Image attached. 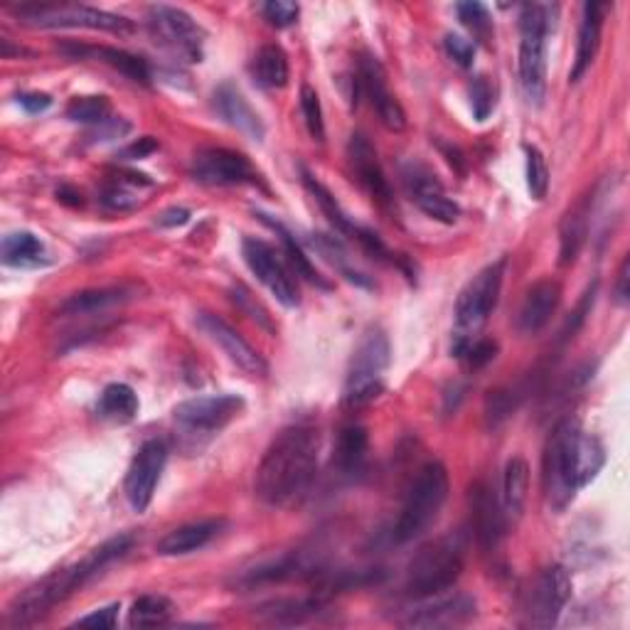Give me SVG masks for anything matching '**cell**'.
<instances>
[{"label":"cell","instance_id":"ba28073f","mask_svg":"<svg viewBox=\"0 0 630 630\" xmlns=\"http://www.w3.org/2000/svg\"><path fill=\"white\" fill-rule=\"evenodd\" d=\"M392 350L389 340L382 333L380 328L367 330L365 338L360 340V345L352 355L348 382H345V404L352 409L362 407L377 397L384 389L382 375L389 367Z\"/></svg>","mask_w":630,"mask_h":630},{"label":"cell","instance_id":"b9f144b4","mask_svg":"<svg viewBox=\"0 0 630 630\" xmlns=\"http://www.w3.org/2000/svg\"><path fill=\"white\" fill-rule=\"evenodd\" d=\"M525 156H527V188L530 195L535 200H544L547 197L549 190V168L547 160H544L542 151L535 146H525Z\"/></svg>","mask_w":630,"mask_h":630},{"label":"cell","instance_id":"30bf717a","mask_svg":"<svg viewBox=\"0 0 630 630\" xmlns=\"http://www.w3.org/2000/svg\"><path fill=\"white\" fill-rule=\"evenodd\" d=\"M148 28L156 42L168 47L173 55L188 62L202 60V45H205V32L188 15L185 10L173 6H153L148 10Z\"/></svg>","mask_w":630,"mask_h":630},{"label":"cell","instance_id":"e0dca14e","mask_svg":"<svg viewBox=\"0 0 630 630\" xmlns=\"http://www.w3.org/2000/svg\"><path fill=\"white\" fill-rule=\"evenodd\" d=\"M192 178L202 185H244L254 183V168L247 158L229 148H205L192 160Z\"/></svg>","mask_w":630,"mask_h":630},{"label":"cell","instance_id":"9a60e30c","mask_svg":"<svg viewBox=\"0 0 630 630\" xmlns=\"http://www.w3.org/2000/svg\"><path fill=\"white\" fill-rule=\"evenodd\" d=\"M244 412L239 394H210V397H192L180 402L173 409L175 421L190 431L212 434L222 431Z\"/></svg>","mask_w":630,"mask_h":630},{"label":"cell","instance_id":"ffe728a7","mask_svg":"<svg viewBox=\"0 0 630 630\" xmlns=\"http://www.w3.org/2000/svg\"><path fill=\"white\" fill-rule=\"evenodd\" d=\"M468 505H471L473 517V532L480 547L485 552L495 549L500 540L505 537L508 517L503 512V503H500L495 490L490 488L483 480L471 485V495H468Z\"/></svg>","mask_w":630,"mask_h":630},{"label":"cell","instance_id":"ee69618b","mask_svg":"<svg viewBox=\"0 0 630 630\" xmlns=\"http://www.w3.org/2000/svg\"><path fill=\"white\" fill-rule=\"evenodd\" d=\"M468 94H471V109L476 121H485L495 109V87L490 84L488 77H476Z\"/></svg>","mask_w":630,"mask_h":630},{"label":"cell","instance_id":"f6af8a7d","mask_svg":"<svg viewBox=\"0 0 630 630\" xmlns=\"http://www.w3.org/2000/svg\"><path fill=\"white\" fill-rule=\"evenodd\" d=\"M596 286H599V281H594L589 288H586V293H584V298L579 301V306H576V311H574L572 318L567 320V325L562 328L559 343H569V340H572L576 333H579V328L584 325L586 316L591 313V306H594V298H596Z\"/></svg>","mask_w":630,"mask_h":630},{"label":"cell","instance_id":"60d3db41","mask_svg":"<svg viewBox=\"0 0 630 630\" xmlns=\"http://www.w3.org/2000/svg\"><path fill=\"white\" fill-rule=\"evenodd\" d=\"M456 13L458 20H461L480 42L490 45V40H493V20H490V13L483 3H458Z\"/></svg>","mask_w":630,"mask_h":630},{"label":"cell","instance_id":"681fc988","mask_svg":"<svg viewBox=\"0 0 630 630\" xmlns=\"http://www.w3.org/2000/svg\"><path fill=\"white\" fill-rule=\"evenodd\" d=\"M119 604H111V606H106V608H99V611H94L89 616H82L77 626H94V628H106V630H111L116 628V623H119Z\"/></svg>","mask_w":630,"mask_h":630},{"label":"cell","instance_id":"484cf974","mask_svg":"<svg viewBox=\"0 0 630 630\" xmlns=\"http://www.w3.org/2000/svg\"><path fill=\"white\" fill-rule=\"evenodd\" d=\"M606 10H608V6H604V3H586L584 6L579 42H576V57H574V67L569 74L572 82H579L584 77L586 70L591 67L596 52H599Z\"/></svg>","mask_w":630,"mask_h":630},{"label":"cell","instance_id":"83f0119b","mask_svg":"<svg viewBox=\"0 0 630 630\" xmlns=\"http://www.w3.org/2000/svg\"><path fill=\"white\" fill-rule=\"evenodd\" d=\"M62 52H67L70 57H94L99 62H106L109 67L119 70L121 74H126L131 82L138 84H151V70H148L146 60L136 57V55H128L124 50H116V47H87V45H64Z\"/></svg>","mask_w":630,"mask_h":630},{"label":"cell","instance_id":"bcb514c9","mask_svg":"<svg viewBox=\"0 0 630 630\" xmlns=\"http://www.w3.org/2000/svg\"><path fill=\"white\" fill-rule=\"evenodd\" d=\"M261 13L274 28H291L298 20L301 8L296 3H288V0H269V3L261 6Z\"/></svg>","mask_w":630,"mask_h":630},{"label":"cell","instance_id":"9c48e42d","mask_svg":"<svg viewBox=\"0 0 630 630\" xmlns=\"http://www.w3.org/2000/svg\"><path fill=\"white\" fill-rule=\"evenodd\" d=\"M15 15L35 28H84L119 32V35L134 32V23L128 18L77 3H25L15 8Z\"/></svg>","mask_w":630,"mask_h":630},{"label":"cell","instance_id":"7bdbcfd3","mask_svg":"<svg viewBox=\"0 0 630 630\" xmlns=\"http://www.w3.org/2000/svg\"><path fill=\"white\" fill-rule=\"evenodd\" d=\"M301 114L308 134L316 141H323L325 138V121H323V106H320V96L318 92L311 87V84H303L301 87Z\"/></svg>","mask_w":630,"mask_h":630},{"label":"cell","instance_id":"816d5d0a","mask_svg":"<svg viewBox=\"0 0 630 630\" xmlns=\"http://www.w3.org/2000/svg\"><path fill=\"white\" fill-rule=\"evenodd\" d=\"M156 151H158L156 138L153 136H143V138H138V141H134L131 146H126L124 151H121V158H126V160H141V158H148Z\"/></svg>","mask_w":630,"mask_h":630},{"label":"cell","instance_id":"4fadbf2b","mask_svg":"<svg viewBox=\"0 0 630 630\" xmlns=\"http://www.w3.org/2000/svg\"><path fill=\"white\" fill-rule=\"evenodd\" d=\"M402 180L409 200L426 217L441 224H456L461 217V207H458L456 200L446 195L441 180L436 178L431 168H426L424 163H407L402 170Z\"/></svg>","mask_w":630,"mask_h":630},{"label":"cell","instance_id":"d590c367","mask_svg":"<svg viewBox=\"0 0 630 630\" xmlns=\"http://www.w3.org/2000/svg\"><path fill=\"white\" fill-rule=\"evenodd\" d=\"M128 298L126 288H89V291L74 293L60 306L62 316H92L106 311V308L119 306Z\"/></svg>","mask_w":630,"mask_h":630},{"label":"cell","instance_id":"44dd1931","mask_svg":"<svg viewBox=\"0 0 630 630\" xmlns=\"http://www.w3.org/2000/svg\"><path fill=\"white\" fill-rule=\"evenodd\" d=\"M348 163H350L352 175L357 178V183L365 188L377 202H382V205H389L392 202L389 180L387 175H384L375 146L370 143L367 136L352 134L350 143H348Z\"/></svg>","mask_w":630,"mask_h":630},{"label":"cell","instance_id":"1f68e13d","mask_svg":"<svg viewBox=\"0 0 630 630\" xmlns=\"http://www.w3.org/2000/svg\"><path fill=\"white\" fill-rule=\"evenodd\" d=\"M301 178H303L306 190L311 192L313 200L318 202V207L323 210V215L328 217V222L333 224V227H335L340 234H345V237L357 239L362 227L348 217V212H345L343 207H340V202L333 197V192H330L323 183H320V180H318L316 175L308 173L306 168H301Z\"/></svg>","mask_w":630,"mask_h":630},{"label":"cell","instance_id":"4dcf8cb0","mask_svg":"<svg viewBox=\"0 0 630 630\" xmlns=\"http://www.w3.org/2000/svg\"><path fill=\"white\" fill-rule=\"evenodd\" d=\"M527 490H530V466L522 456H512L505 466L503 476V512L508 520H520L522 510L527 503Z\"/></svg>","mask_w":630,"mask_h":630},{"label":"cell","instance_id":"3957f363","mask_svg":"<svg viewBox=\"0 0 630 630\" xmlns=\"http://www.w3.org/2000/svg\"><path fill=\"white\" fill-rule=\"evenodd\" d=\"M508 259H498L480 269L471 281L463 286L456 301V330H453V352L456 357H463L468 345L478 340V333L493 316L503 291Z\"/></svg>","mask_w":630,"mask_h":630},{"label":"cell","instance_id":"f35d334b","mask_svg":"<svg viewBox=\"0 0 630 630\" xmlns=\"http://www.w3.org/2000/svg\"><path fill=\"white\" fill-rule=\"evenodd\" d=\"M604 463H606L604 444L596 439L594 434H586L581 429L579 441H576V480H579V488L589 485L591 480L601 473Z\"/></svg>","mask_w":630,"mask_h":630},{"label":"cell","instance_id":"f907efd6","mask_svg":"<svg viewBox=\"0 0 630 630\" xmlns=\"http://www.w3.org/2000/svg\"><path fill=\"white\" fill-rule=\"evenodd\" d=\"M128 131H131V124H126L124 119H106L104 124L94 126V134L89 138H94V141H114V138H121Z\"/></svg>","mask_w":630,"mask_h":630},{"label":"cell","instance_id":"8fae6325","mask_svg":"<svg viewBox=\"0 0 630 630\" xmlns=\"http://www.w3.org/2000/svg\"><path fill=\"white\" fill-rule=\"evenodd\" d=\"M572 599V574L554 564L544 569L537 581L532 584L525 604V623L532 628H552L557 626L559 616Z\"/></svg>","mask_w":630,"mask_h":630},{"label":"cell","instance_id":"cb8c5ba5","mask_svg":"<svg viewBox=\"0 0 630 630\" xmlns=\"http://www.w3.org/2000/svg\"><path fill=\"white\" fill-rule=\"evenodd\" d=\"M215 111L222 116L224 121L229 126L237 128L244 136H249L252 141L261 143L264 141V121L259 119V114H256L249 102L244 99L239 89H234L232 84H224L215 92Z\"/></svg>","mask_w":630,"mask_h":630},{"label":"cell","instance_id":"52a82bcc","mask_svg":"<svg viewBox=\"0 0 630 630\" xmlns=\"http://www.w3.org/2000/svg\"><path fill=\"white\" fill-rule=\"evenodd\" d=\"M581 426L574 419H564L549 436L544 446L542 480L544 495L554 512H564L579 493V480H576V441H579Z\"/></svg>","mask_w":630,"mask_h":630},{"label":"cell","instance_id":"603a6c76","mask_svg":"<svg viewBox=\"0 0 630 630\" xmlns=\"http://www.w3.org/2000/svg\"><path fill=\"white\" fill-rule=\"evenodd\" d=\"M320 564L308 559L306 552H291L284 554V557L259 564L252 572H247L239 579V586H247V589H254V586H264V584H281V581H291L298 579V576H316L320 572Z\"/></svg>","mask_w":630,"mask_h":630},{"label":"cell","instance_id":"11a10c76","mask_svg":"<svg viewBox=\"0 0 630 630\" xmlns=\"http://www.w3.org/2000/svg\"><path fill=\"white\" fill-rule=\"evenodd\" d=\"M190 220V212L185 207H173V210H165L163 215L158 217L160 227H183Z\"/></svg>","mask_w":630,"mask_h":630},{"label":"cell","instance_id":"d6986e66","mask_svg":"<svg viewBox=\"0 0 630 630\" xmlns=\"http://www.w3.org/2000/svg\"><path fill=\"white\" fill-rule=\"evenodd\" d=\"M360 84H362V92L367 94L372 109L377 111L380 121L394 134L404 131V128H407V111H404V106L399 104L397 96L392 94L389 84H387V74H384V67L377 57H372V55L362 57Z\"/></svg>","mask_w":630,"mask_h":630},{"label":"cell","instance_id":"db71d44e","mask_svg":"<svg viewBox=\"0 0 630 630\" xmlns=\"http://www.w3.org/2000/svg\"><path fill=\"white\" fill-rule=\"evenodd\" d=\"M630 256H626V259L621 261V269H618V279H616V301L621 303V306H628V298H630Z\"/></svg>","mask_w":630,"mask_h":630},{"label":"cell","instance_id":"7a4b0ae2","mask_svg":"<svg viewBox=\"0 0 630 630\" xmlns=\"http://www.w3.org/2000/svg\"><path fill=\"white\" fill-rule=\"evenodd\" d=\"M466 547L468 542L463 532H451L416 552L407 567V581H404L407 596L414 601H424L453 589V584L463 574Z\"/></svg>","mask_w":630,"mask_h":630},{"label":"cell","instance_id":"f546056e","mask_svg":"<svg viewBox=\"0 0 630 630\" xmlns=\"http://www.w3.org/2000/svg\"><path fill=\"white\" fill-rule=\"evenodd\" d=\"M6 266L13 269H38V266L47 264V252L32 232H13L3 237V247H0Z\"/></svg>","mask_w":630,"mask_h":630},{"label":"cell","instance_id":"277c9868","mask_svg":"<svg viewBox=\"0 0 630 630\" xmlns=\"http://www.w3.org/2000/svg\"><path fill=\"white\" fill-rule=\"evenodd\" d=\"M89 567V562H79L74 567L50 572L47 576H42L35 584H30L25 591H20L13 601H10L6 611V623L20 628V626H32L40 621L42 616H47L52 608L62 604L64 599H70L74 591H79L84 584L94 579L96 574Z\"/></svg>","mask_w":630,"mask_h":630},{"label":"cell","instance_id":"7c38bea8","mask_svg":"<svg viewBox=\"0 0 630 630\" xmlns=\"http://www.w3.org/2000/svg\"><path fill=\"white\" fill-rule=\"evenodd\" d=\"M242 256L247 261L249 271L259 279L266 288H269L271 296L286 308H296L301 303V293H298V286L293 281L291 271L286 269V264L279 259V254L261 239L244 237L242 239Z\"/></svg>","mask_w":630,"mask_h":630},{"label":"cell","instance_id":"f1b7e54d","mask_svg":"<svg viewBox=\"0 0 630 630\" xmlns=\"http://www.w3.org/2000/svg\"><path fill=\"white\" fill-rule=\"evenodd\" d=\"M589 215H591V200L586 197L574 210H569L562 220L559 227V264L569 266L579 256L586 237H589Z\"/></svg>","mask_w":630,"mask_h":630},{"label":"cell","instance_id":"d4e9b609","mask_svg":"<svg viewBox=\"0 0 630 630\" xmlns=\"http://www.w3.org/2000/svg\"><path fill=\"white\" fill-rule=\"evenodd\" d=\"M224 527L222 520H202V522H192V525H183L158 542L156 552L160 557H185V554L197 552L202 547L215 540Z\"/></svg>","mask_w":630,"mask_h":630},{"label":"cell","instance_id":"836d02e7","mask_svg":"<svg viewBox=\"0 0 630 630\" xmlns=\"http://www.w3.org/2000/svg\"><path fill=\"white\" fill-rule=\"evenodd\" d=\"M259 217H261V222L266 224V227L279 234V239H281V244H284V252H286V256H288V261H291V266L296 269V274L303 276V279H306L308 284H313V286H318V288H325V291H328L330 284L323 279V276H320V271L316 269L313 261L308 259V254L303 252L301 244H298V239L293 237V232L288 229V227H284L281 222H276V220H271L269 215H264V212H259Z\"/></svg>","mask_w":630,"mask_h":630},{"label":"cell","instance_id":"74e56055","mask_svg":"<svg viewBox=\"0 0 630 630\" xmlns=\"http://www.w3.org/2000/svg\"><path fill=\"white\" fill-rule=\"evenodd\" d=\"M175 613V606L165 596H141L128 611V626L131 628H158L165 626Z\"/></svg>","mask_w":630,"mask_h":630},{"label":"cell","instance_id":"4316f807","mask_svg":"<svg viewBox=\"0 0 630 630\" xmlns=\"http://www.w3.org/2000/svg\"><path fill=\"white\" fill-rule=\"evenodd\" d=\"M325 611L323 596H308V599H276L256 608V616L271 626H301Z\"/></svg>","mask_w":630,"mask_h":630},{"label":"cell","instance_id":"f5cc1de1","mask_svg":"<svg viewBox=\"0 0 630 630\" xmlns=\"http://www.w3.org/2000/svg\"><path fill=\"white\" fill-rule=\"evenodd\" d=\"M18 104L23 106L28 114H42V111L50 109L52 99L42 92H25V94H18Z\"/></svg>","mask_w":630,"mask_h":630},{"label":"cell","instance_id":"6da1fadb","mask_svg":"<svg viewBox=\"0 0 630 630\" xmlns=\"http://www.w3.org/2000/svg\"><path fill=\"white\" fill-rule=\"evenodd\" d=\"M320 434L311 424H293L266 448L254 478V493L269 508H291L308 495L318 473Z\"/></svg>","mask_w":630,"mask_h":630},{"label":"cell","instance_id":"2e32d148","mask_svg":"<svg viewBox=\"0 0 630 630\" xmlns=\"http://www.w3.org/2000/svg\"><path fill=\"white\" fill-rule=\"evenodd\" d=\"M195 323L202 333H205L210 343H215L224 355H227L232 365H237L252 377H264L266 372H269V365H266L261 352L254 345H249L247 340H244L237 330L227 323V320H222L215 313H197Z\"/></svg>","mask_w":630,"mask_h":630},{"label":"cell","instance_id":"ac0fdd59","mask_svg":"<svg viewBox=\"0 0 630 630\" xmlns=\"http://www.w3.org/2000/svg\"><path fill=\"white\" fill-rule=\"evenodd\" d=\"M476 599L466 594L456 596H431V599H424L421 606H416L409 611V616L404 618L402 626L407 628H458L466 626L468 621L476 618Z\"/></svg>","mask_w":630,"mask_h":630},{"label":"cell","instance_id":"7dc6e473","mask_svg":"<svg viewBox=\"0 0 630 630\" xmlns=\"http://www.w3.org/2000/svg\"><path fill=\"white\" fill-rule=\"evenodd\" d=\"M444 47L448 52V57H451L458 67H473V60H476V45L468 38L461 35H453V32H448L446 40H444Z\"/></svg>","mask_w":630,"mask_h":630},{"label":"cell","instance_id":"c3c4849f","mask_svg":"<svg viewBox=\"0 0 630 630\" xmlns=\"http://www.w3.org/2000/svg\"><path fill=\"white\" fill-rule=\"evenodd\" d=\"M495 355H498L495 340H473V343L468 345V350L463 352L461 360H466V365L471 370H480V367H485L488 362H493Z\"/></svg>","mask_w":630,"mask_h":630},{"label":"cell","instance_id":"8992f818","mask_svg":"<svg viewBox=\"0 0 630 630\" xmlns=\"http://www.w3.org/2000/svg\"><path fill=\"white\" fill-rule=\"evenodd\" d=\"M448 471L439 461L426 463L407 495V503L402 508V515L394 525V542L409 544L419 540L436 520L448 500Z\"/></svg>","mask_w":630,"mask_h":630},{"label":"cell","instance_id":"8d00e7d4","mask_svg":"<svg viewBox=\"0 0 630 630\" xmlns=\"http://www.w3.org/2000/svg\"><path fill=\"white\" fill-rule=\"evenodd\" d=\"M102 419H109L114 424H128L136 419L138 414V397L136 392L124 382H114L102 392L99 404H96Z\"/></svg>","mask_w":630,"mask_h":630},{"label":"cell","instance_id":"5bb4252c","mask_svg":"<svg viewBox=\"0 0 630 630\" xmlns=\"http://www.w3.org/2000/svg\"><path fill=\"white\" fill-rule=\"evenodd\" d=\"M168 461V448L163 441H146L138 453L134 456L131 466H128L126 473V500L128 505L134 508V512H146L153 503L156 488L160 483V476H163V468Z\"/></svg>","mask_w":630,"mask_h":630},{"label":"cell","instance_id":"d6a6232c","mask_svg":"<svg viewBox=\"0 0 630 630\" xmlns=\"http://www.w3.org/2000/svg\"><path fill=\"white\" fill-rule=\"evenodd\" d=\"M252 77L261 89H284L288 84V57L279 45H264L254 55Z\"/></svg>","mask_w":630,"mask_h":630},{"label":"cell","instance_id":"7402d4cb","mask_svg":"<svg viewBox=\"0 0 630 630\" xmlns=\"http://www.w3.org/2000/svg\"><path fill=\"white\" fill-rule=\"evenodd\" d=\"M562 301V286L554 279H542L530 288L525 301H522L517 325L525 335H537L542 328H547L554 311Z\"/></svg>","mask_w":630,"mask_h":630},{"label":"cell","instance_id":"5b68a950","mask_svg":"<svg viewBox=\"0 0 630 630\" xmlns=\"http://www.w3.org/2000/svg\"><path fill=\"white\" fill-rule=\"evenodd\" d=\"M552 6H525L520 15V84L527 102L542 106L547 94V38L554 30Z\"/></svg>","mask_w":630,"mask_h":630},{"label":"cell","instance_id":"e575fe53","mask_svg":"<svg viewBox=\"0 0 630 630\" xmlns=\"http://www.w3.org/2000/svg\"><path fill=\"white\" fill-rule=\"evenodd\" d=\"M367 448H370L367 431L362 429V426H357V424H350L338 436L333 463L343 473H355V471H360L362 463H365Z\"/></svg>","mask_w":630,"mask_h":630},{"label":"cell","instance_id":"ab89813d","mask_svg":"<svg viewBox=\"0 0 630 630\" xmlns=\"http://www.w3.org/2000/svg\"><path fill=\"white\" fill-rule=\"evenodd\" d=\"M111 104L106 96H74L67 104V119L74 124H92L99 126L109 119Z\"/></svg>","mask_w":630,"mask_h":630}]
</instances>
